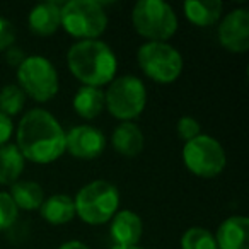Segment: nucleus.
<instances>
[{
	"label": "nucleus",
	"instance_id": "obj_1",
	"mask_svg": "<svg viewBox=\"0 0 249 249\" xmlns=\"http://www.w3.org/2000/svg\"><path fill=\"white\" fill-rule=\"evenodd\" d=\"M18 149L36 164H48L65 152V132L53 114L41 107L28 111L18 128Z\"/></svg>",
	"mask_w": 249,
	"mask_h": 249
},
{
	"label": "nucleus",
	"instance_id": "obj_2",
	"mask_svg": "<svg viewBox=\"0 0 249 249\" xmlns=\"http://www.w3.org/2000/svg\"><path fill=\"white\" fill-rule=\"evenodd\" d=\"M67 63L70 72L89 87H101L111 82L118 67L114 52L97 39H82L70 46Z\"/></svg>",
	"mask_w": 249,
	"mask_h": 249
},
{
	"label": "nucleus",
	"instance_id": "obj_3",
	"mask_svg": "<svg viewBox=\"0 0 249 249\" xmlns=\"http://www.w3.org/2000/svg\"><path fill=\"white\" fill-rule=\"evenodd\" d=\"M73 205H75V213L86 224H106L109 218H113L120 205V193L111 183L97 179L80 188Z\"/></svg>",
	"mask_w": 249,
	"mask_h": 249
},
{
	"label": "nucleus",
	"instance_id": "obj_4",
	"mask_svg": "<svg viewBox=\"0 0 249 249\" xmlns=\"http://www.w3.org/2000/svg\"><path fill=\"white\" fill-rule=\"evenodd\" d=\"M135 31L150 41L164 43L176 33L178 18L162 0H140L132 12Z\"/></svg>",
	"mask_w": 249,
	"mask_h": 249
},
{
	"label": "nucleus",
	"instance_id": "obj_5",
	"mask_svg": "<svg viewBox=\"0 0 249 249\" xmlns=\"http://www.w3.org/2000/svg\"><path fill=\"white\" fill-rule=\"evenodd\" d=\"M62 26L69 35L96 39L107 26L106 12L94 0H70L62 4Z\"/></svg>",
	"mask_w": 249,
	"mask_h": 249
},
{
	"label": "nucleus",
	"instance_id": "obj_6",
	"mask_svg": "<svg viewBox=\"0 0 249 249\" xmlns=\"http://www.w3.org/2000/svg\"><path fill=\"white\" fill-rule=\"evenodd\" d=\"M147 103V90L140 79L124 75L114 79L104 92V106L118 120L130 121L143 111Z\"/></svg>",
	"mask_w": 249,
	"mask_h": 249
},
{
	"label": "nucleus",
	"instance_id": "obj_7",
	"mask_svg": "<svg viewBox=\"0 0 249 249\" xmlns=\"http://www.w3.org/2000/svg\"><path fill=\"white\" fill-rule=\"evenodd\" d=\"M137 58L145 75L159 84L174 82L183 70V58L179 52L167 43H145L139 48Z\"/></svg>",
	"mask_w": 249,
	"mask_h": 249
},
{
	"label": "nucleus",
	"instance_id": "obj_8",
	"mask_svg": "<svg viewBox=\"0 0 249 249\" xmlns=\"http://www.w3.org/2000/svg\"><path fill=\"white\" fill-rule=\"evenodd\" d=\"M18 80L24 94L36 101H50L58 92V73L52 62L43 56H26L18 67Z\"/></svg>",
	"mask_w": 249,
	"mask_h": 249
},
{
	"label": "nucleus",
	"instance_id": "obj_9",
	"mask_svg": "<svg viewBox=\"0 0 249 249\" xmlns=\"http://www.w3.org/2000/svg\"><path fill=\"white\" fill-rule=\"evenodd\" d=\"M183 160L195 176L215 178L225 167V152L215 139L198 135L186 142L183 149Z\"/></svg>",
	"mask_w": 249,
	"mask_h": 249
},
{
	"label": "nucleus",
	"instance_id": "obj_10",
	"mask_svg": "<svg viewBox=\"0 0 249 249\" xmlns=\"http://www.w3.org/2000/svg\"><path fill=\"white\" fill-rule=\"evenodd\" d=\"M218 41L234 53H244L249 48V12L235 9L224 18L218 26Z\"/></svg>",
	"mask_w": 249,
	"mask_h": 249
},
{
	"label": "nucleus",
	"instance_id": "obj_11",
	"mask_svg": "<svg viewBox=\"0 0 249 249\" xmlns=\"http://www.w3.org/2000/svg\"><path fill=\"white\" fill-rule=\"evenodd\" d=\"M104 147L106 139L103 132L89 124H80L65 133V150L79 159H94L103 154Z\"/></svg>",
	"mask_w": 249,
	"mask_h": 249
},
{
	"label": "nucleus",
	"instance_id": "obj_12",
	"mask_svg": "<svg viewBox=\"0 0 249 249\" xmlns=\"http://www.w3.org/2000/svg\"><path fill=\"white\" fill-rule=\"evenodd\" d=\"M220 249H249V222L242 215L229 217L218 227L215 235Z\"/></svg>",
	"mask_w": 249,
	"mask_h": 249
},
{
	"label": "nucleus",
	"instance_id": "obj_13",
	"mask_svg": "<svg viewBox=\"0 0 249 249\" xmlns=\"http://www.w3.org/2000/svg\"><path fill=\"white\" fill-rule=\"evenodd\" d=\"M29 29L38 36H50L62 26V4L43 2L29 12Z\"/></svg>",
	"mask_w": 249,
	"mask_h": 249
},
{
	"label": "nucleus",
	"instance_id": "obj_14",
	"mask_svg": "<svg viewBox=\"0 0 249 249\" xmlns=\"http://www.w3.org/2000/svg\"><path fill=\"white\" fill-rule=\"evenodd\" d=\"M142 220L135 212L123 210L114 215L111 224V237L116 246H137L142 237Z\"/></svg>",
	"mask_w": 249,
	"mask_h": 249
},
{
	"label": "nucleus",
	"instance_id": "obj_15",
	"mask_svg": "<svg viewBox=\"0 0 249 249\" xmlns=\"http://www.w3.org/2000/svg\"><path fill=\"white\" fill-rule=\"evenodd\" d=\"M113 147L124 157H135L143 149V133L132 121H123L113 132Z\"/></svg>",
	"mask_w": 249,
	"mask_h": 249
},
{
	"label": "nucleus",
	"instance_id": "obj_16",
	"mask_svg": "<svg viewBox=\"0 0 249 249\" xmlns=\"http://www.w3.org/2000/svg\"><path fill=\"white\" fill-rule=\"evenodd\" d=\"M184 14L193 24L200 28L213 26L222 16V5L220 0H190L184 2Z\"/></svg>",
	"mask_w": 249,
	"mask_h": 249
},
{
	"label": "nucleus",
	"instance_id": "obj_17",
	"mask_svg": "<svg viewBox=\"0 0 249 249\" xmlns=\"http://www.w3.org/2000/svg\"><path fill=\"white\" fill-rule=\"evenodd\" d=\"M73 109L84 120H94L104 109V92L99 87H80L73 97Z\"/></svg>",
	"mask_w": 249,
	"mask_h": 249
},
{
	"label": "nucleus",
	"instance_id": "obj_18",
	"mask_svg": "<svg viewBox=\"0 0 249 249\" xmlns=\"http://www.w3.org/2000/svg\"><path fill=\"white\" fill-rule=\"evenodd\" d=\"M39 210H41V215L46 222L53 225H63L73 218L75 205H73L72 198L67 195H53L48 200L43 201Z\"/></svg>",
	"mask_w": 249,
	"mask_h": 249
},
{
	"label": "nucleus",
	"instance_id": "obj_19",
	"mask_svg": "<svg viewBox=\"0 0 249 249\" xmlns=\"http://www.w3.org/2000/svg\"><path fill=\"white\" fill-rule=\"evenodd\" d=\"M24 171V157L18 145L0 147V184H14Z\"/></svg>",
	"mask_w": 249,
	"mask_h": 249
},
{
	"label": "nucleus",
	"instance_id": "obj_20",
	"mask_svg": "<svg viewBox=\"0 0 249 249\" xmlns=\"http://www.w3.org/2000/svg\"><path fill=\"white\" fill-rule=\"evenodd\" d=\"M11 198L16 207L24 210H38L45 201L43 188L35 181H18L11 188Z\"/></svg>",
	"mask_w": 249,
	"mask_h": 249
},
{
	"label": "nucleus",
	"instance_id": "obj_21",
	"mask_svg": "<svg viewBox=\"0 0 249 249\" xmlns=\"http://www.w3.org/2000/svg\"><path fill=\"white\" fill-rule=\"evenodd\" d=\"M26 103V94L19 86H5L0 90V113L11 118L12 114H18L22 111Z\"/></svg>",
	"mask_w": 249,
	"mask_h": 249
},
{
	"label": "nucleus",
	"instance_id": "obj_22",
	"mask_svg": "<svg viewBox=\"0 0 249 249\" xmlns=\"http://www.w3.org/2000/svg\"><path fill=\"white\" fill-rule=\"evenodd\" d=\"M181 249H217V242L207 229L191 227L181 237Z\"/></svg>",
	"mask_w": 249,
	"mask_h": 249
},
{
	"label": "nucleus",
	"instance_id": "obj_23",
	"mask_svg": "<svg viewBox=\"0 0 249 249\" xmlns=\"http://www.w3.org/2000/svg\"><path fill=\"white\" fill-rule=\"evenodd\" d=\"M18 218V207L9 193L0 191V231L9 229Z\"/></svg>",
	"mask_w": 249,
	"mask_h": 249
},
{
	"label": "nucleus",
	"instance_id": "obj_24",
	"mask_svg": "<svg viewBox=\"0 0 249 249\" xmlns=\"http://www.w3.org/2000/svg\"><path fill=\"white\" fill-rule=\"evenodd\" d=\"M178 135H179V139L190 142L195 137L200 135V123L191 116L179 118V121H178Z\"/></svg>",
	"mask_w": 249,
	"mask_h": 249
},
{
	"label": "nucleus",
	"instance_id": "obj_25",
	"mask_svg": "<svg viewBox=\"0 0 249 249\" xmlns=\"http://www.w3.org/2000/svg\"><path fill=\"white\" fill-rule=\"evenodd\" d=\"M16 41V29L7 19L0 18V50H5Z\"/></svg>",
	"mask_w": 249,
	"mask_h": 249
},
{
	"label": "nucleus",
	"instance_id": "obj_26",
	"mask_svg": "<svg viewBox=\"0 0 249 249\" xmlns=\"http://www.w3.org/2000/svg\"><path fill=\"white\" fill-rule=\"evenodd\" d=\"M12 130H14L12 120L9 116H5V114L0 113V147L5 145V142L11 139Z\"/></svg>",
	"mask_w": 249,
	"mask_h": 249
},
{
	"label": "nucleus",
	"instance_id": "obj_27",
	"mask_svg": "<svg viewBox=\"0 0 249 249\" xmlns=\"http://www.w3.org/2000/svg\"><path fill=\"white\" fill-rule=\"evenodd\" d=\"M5 58H7V62L11 63V65H14V67H19L22 62H24V53H22V50H19V48H12V50H9L7 52V55H5Z\"/></svg>",
	"mask_w": 249,
	"mask_h": 249
},
{
	"label": "nucleus",
	"instance_id": "obj_28",
	"mask_svg": "<svg viewBox=\"0 0 249 249\" xmlns=\"http://www.w3.org/2000/svg\"><path fill=\"white\" fill-rule=\"evenodd\" d=\"M58 249H89V248L80 241H69V242H63Z\"/></svg>",
	"mask_w": 249,
	"mask_h": 249
},
{
	"label": "nucleus",
	"instance_id": "obj_29",
	"mask_svg": "<svg viewBox=\"0 0 249 249\" xmlns=\"http://www.w3.org/2000/svg\"><path fill=\"white\" fill-rule=\"evenodd\" d=\"M113 249H142L139 246H114Z\"/></svg>",
	"mask_w": 249,
	"mask_h": 249
}]
</instances>
